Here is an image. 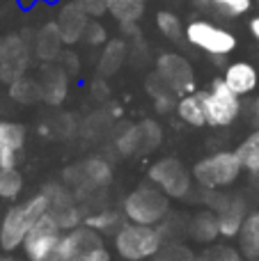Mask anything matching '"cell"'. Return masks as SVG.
Listing matches in <instances>:
<instances>
[{"label":"cell","mask_w":259,"mask_h":261,"mask_svg":"<svg viewBox=\"0 0 259 261\" xmlns=\"http://www.w3.org/2000/svg\"><path fill=\"white\" fill-rule=\"evenodd\" d=\"M48 211V199L44 193H37L21 204H12L0 220V248L5 252L21 250V243L30 227Z\"/></svg>","instance_id":"1"},{"label":"cell","mask_w":259,"mask_h":261,"mask_svg":"<svg viewBox=\"0 0 259 261\" xmlns=\"http://www.w3.org/2000/svg\"><path fill=\"white\" fill-rule=\"evenodd\" d=\"M165 234L159 225H136V222H122L115 231L113 248L124 261H145L159 257L163 250Z\"/></svg>","instance_id":"2"},{"label":"cell","mask_w":259,"mask_h":261,"mask_svg":"<svg viewBox=\"0 0 259 261\" xmlns=\"http://www.w3.org/2000/svg\"><path fill=\"white\" fill-rule=\"evenodd\" d=\"M241 172L243 167L237 151L223 149V151L209 153L202 161H197L191 174H193V181H197L204 190H225L237 184Z\"/></svg>","instance_id":"3"},{"label":"cell","mask_w":259,"mask_h":261,"mask_svg":"<svg viewBox=\"0 0 259 261\" xmlns=\"http://www.w3.org/2000/svg\"><path fill=\"white\" fill-rule=\"evenodd\" d=\"M184 39L209 58H227L239 46L237 35L209 18H193L184 25Z\"/></svg>","instance_id":"4"},{"label":"cell","mask_w":259,"mask_h":261,"mask_svg":"<svg viewBox=\"0 0 259 261\" xmlns=\"http://www.w3.org/2000/svg\"><path fill=\"white\" fill-rule=\"evenodd\" d=\"M170 213V197L156 186H140L122 202V216L136 225H161Z\"/></svg>","instance_id":"5"},{"label":"cell","mask_w":259,"mask_h":261,"mask_svg":"<svg viewBox=\"0 0 259 261\" xmlns=\"http://www.w3.org/2000/svg\"><path fill=\"white\" fill-rule=\"evenodd\" d=\"M206 108V126L216 128H227L241 117L243 113V101L239 94H234L223 78H214L209 90L202 92Z\"/></svg>","instance_id":"6"},{"label":"cell","mask_w":259,"mask_h":261,"mask_svg":"<svg viewBox=\"0 0 259 261\" xmlns=\"http://www.w3.org/2000/svg\"><path fill=\"white\" fill-rule=\"evenodd\" d=\"M147 179L170 199L186 197L193 188V174L186 170V165L179 158L172 156L159 158L156 163H151L149 170H147Z\"/></svg>","instance_id":"7"},{"label":"cell","mask_w":259,"mask_h":261,"mask_svg":"<svg viewBox=\"0 0 259 261\" xmlns=\"http://www.w3.org/2000/svg\"><path fill=\"white\" fill-rule=\"evenodd\" d=\"M64 181L69 184L67 188L73 195L103 190L113 181V167L108 165V161L94 156V158H87V161L78 163V165H71L69 170H64Z\"/></svg>","instance_id":"8"},{"label":"cell","mask_w":259,"mask_h":261,"mask_svg":"<svg viewBox=\"0 0 259 261\" xmlns=\"http://www.w3.org/2000/svg\"><path fill=\"white\" fill-rule=\"evenodd\" d=\"M60 236H62V229H60L58 220L53 218V213L46 211L35 225L30 227V231L25 234L21 243V250L25 254V261H41L46 259L50 252H55L60 243Z\"/></svg>","instance_id":"9"},{"label":"cell","mask_w":259,"mask_h":261,"mask_svg":"<svg viewBox=\"0 0 259 261\" xmlns=\"http://www.w3.org/2000/svg\"><path fill=\"white\" fill-rule=\"evenodd\" d=\"M214 193V190H209ZM209 208L216 213V222H218V236L223 239H237L241 222L248 213V204L241 195L232 193H214L209 197Z\"/></svg>","instance_id":"10"},{"label":"cell","mask_w":259,"mask_h":261,"mask_svg":"<svg viewBox=\"0 0 259 261\" xmlns=\"http://www.w3.org/2000/svg\"><path fill=\"white\" fill-rule=\"evenodd\" d=\"M30 67V46L23 37L7 35L0 39V83H12L25 76Z\"/></svg>","instance_id":"11"},{"label":"cell","mask_w":259,"mask_h":261,"mask_svg":"<svg viewBox=\"0 0 259 261\" xmlns=\"http://www.w3.org/2000/svg\"><path fill=\"white\" fill-rule=\"evenodd\" d=\"M101 245H103L101 234L83 222V225H76L71 229L62 231L58 243V254L62 257V261H81Z\"/></svg>","instance_id":"12"},{"label":"cell","mask_w":259,"mask_h":261,"mask_svg":"<svg viewBox=\"0 0 259 261\" xmlns=\"http://www.w3.org/2000/svg\"><path fill=\"white\" fill-rule=\"evenodd\" d=\"M156 71L172 87L177 96L195 90V71H193L191 62H188L186 58H182L179 53L159 55V60H156Z\"/></svg>","instance_id":"13"},{"label":"cell","mask_w":259,"mask_h":261,"mask_svg":"<svg viewBox=\"0 0 259 261\" xmlns=\"http://www.w3.org/2000/svg\"><path fill=\"white\" fill-rule=\"evenodd\" d=\"M87 21H90V16L76 3H71V0L62 3V7L58 9V16H55V25H58V32L62 37V44L73 46L78 41H83Z\"/></svg>","instance_id":"14"},{"label":"cell","mask_w":259,"mask_h":261,"mask_svg":"<svg viewBox=\"0 0 259 261\" xmlns=\"http://www.w3.org/2000/svg\"><path fill=\"white\" fill-rule=\"evenodd\" d=\"M39 90H41V101L50 106H60L67 99L69 92V73L62 64L46 62L39 73Z\"/></svg>","instance_id":"15"},{"label":"cell","mask_w":259,"mask_h":261,"mask_svg":"<svg viewBox=\"0 0 259 261\" xmlns=\"http://www.w3.org/2000/svg\"><path fill=\"white\" fill-rule=\"evenodd\" d=\"M28 130L23 124L0 119V167H16L18 153L23 151Z\"/></svg>","instance_id":"16"},{"label":"cell","mask_w":259,"mask_h":261,"mask_svg":"<svg viewBox=\"0 0 259 261\" xmlns=\"http://www.w3.org/2000/svg\"><path fill=\"white\" fill-rule=\"evenodd\" d=\"M223 81L234 94L243 96L252 94L259 85V71L255 64L246 62V60H239V62H232L225 67V73H223Z\"/></svg>","instance_id":"17"},{"label":"cell","mask_w":259,"mask_h":261,"mask_svg":"<svg viewBox=\"0 0 259 261\" xmlns=\"http://www.w3.org/2000/svg\"><path fill=\"white\" fill-rule=\"evenodd\" d=\"M62 37L58 32L55 21H48L35 35V53L41 62H58L62 55Z\"/></svg>","instance_id":"18"},{"label":"cell","mask_w":259,"mask_h":261,"mask_svg":"<svg viewBox=\"0 0 259 261\" xmlns=\"http://www.w3.org/2000/svg\"><path fill=\"white\" fill-rule=\"evenodd\" d=\"M174 113L188 126H195V128L206 126V108H204L202 92H186V94L177 96Z\"/></svg>","instance_id":"19"},{"label":"cell","mask_w":259,"mask_h":261,"mask_svg":"<svg viewBox=\"0 0 259 261\" xmlns=\"http://www.w3.org/2000/svg\"><path fill=\"white\" fill-rule=\"evenodd\" d=\"M239 252L243 259H259V211H248L237 234Z\"/></svg>","instance_id":"20"},{"label":"cell","mask_w":259,"mask_h":261,"mask_svg":"<svg viewBox=\"0 0 259 261\" xmlns=\"http://www.w3.org/2000/svg\"><path fill=\"white\" fill-rule=\"evenodd\" d=\"M193 5L220 18H239L252 9V0H193Z\"/></svg>","instance_id":"21"},{"label":"cell","mask_w":259,"mask_h":261,"mask_svg":"<svg viewBox=\"0 0 259 261\" xmlns=\"http://www.w3.org/2000/svg\"><path fill=\"white\" fill-rule=\"evenodd\" d=\"M145 90L147 94L154 99V108L159 110L161 115L170 113V110H174V103H177V94H174V90L168 85V83L163 81V78L159 76V71H151L149 76H147L145 81Z\"/></svg>","instance_id":"22"},{"label":"cell","mask_w":259,"mask_h":261,"mask_svg":"<svg viewBox=\"0 0 259 261\" xmlns=\"http://www.w3.org/2000/svg\"><path fill=\"white\" fill-rule=\"evenodd\" d=\"M126 55H128L126 39H119V37L108 39L103 44V50H101V58H99V73H103V76L117 73L119 69H122Z\"/></svg>","instance_id":"23"},{"label":"cell","mask_w":259,"mask_h":261,"mask_svg":"<svg viewBox=\"0 0 259 261\" xmlns=\"http://www.w3.org/2000/svg\"><path fill=\"white\" fill-rule=\"evenodd\" d=\"M188 231L191 236L197 241V243H214L218 239V222H216V213L211 208H202L193 216L191 225H188Z\"/></svg>","instance_id":"24"},{"label":"cell","mask_w":259,"mask_h":261,"mask_svg":"<svg viewBox=\"0 0 259 261\" xmlns=\"http://www.w3.org/2000/svg\"><path fill=\"white\" fill-rule=\"evenodd\" d=\"M234 151H237L243 170L255 181H259V126L252 130L248 138H243V142L239 144Z\"/></svg>","instance_id":"25"},{"label":"cell","mask_w":259,"mask_h":261,"mask_svg":"<svg viewBox=\"0 0 259 261\" xmlns=\"http://www.w3.org/2000/svg\"><path fill=\"white\" fill-rule=\"evenodd\" d=\"M106 12L117 23H138L145 14V0H106Z\"/></svg>","instance_id":"26"},{"label":"cell","mask_w":259,"mask_h":261,"mask_svg":"<svg viewBox=\"0 0 259 261\" xmlns=\"http://www.w3.org/2000/svg\"><path fill=\"white\" fill-rule=\"evenodd\" d=\"M9 96H12L16 103H37L41 101V90H39V83L35 78H28V76H21L16 81L9 83Z\"/></svg>","instance_id":"27"},{"label":"cell","mask_w":259,"mask_h":261,"mask_svg":"<svg viewBox=\"0 0 259 261\" xmlns=\"http://www.w3.org/2000/svg\"><path fill=\"white\" fill-rule=\"evenodd\" d=\"M122 218H124L122 213L110 211V208H103V211H96V213L85 216V220L83 222L103 236V234H115V231L119 229V225H122Z\"/></svg>","instance_id":"28"},{"label":"cell","mask_w":259,"mask_h":261,"mask_svg":"<svg viewBox=\"0 0 259 261\" xmlns=\"http://www.w3.org/2000/svg\"><path fill=\"white\" fill-rule=\"evenodd\" d=\"M156 28L168 41H182L184 39V23L179 14L170 12V9H161L156 14Z\"/></svg>","instance_id":"29"},{"label":"cell","mask_w":259,"mask_h":261,"mask_svg":"<svg viewBox=\"0 0 259 261\" xmlns=\"http://www.w3.org/2000/svg\"><path fill=\"white\" fill-rule=\"evenodd\" d=\"M23 190V174L16 167H0V197L16 199Z\"/></svg>","instance_id":"30"},{"label":"cell","mask_w":259,"mask_h":261,"mask_svg":"<svg viewBox=\"0 0 259 261\" xmlns=\"http://www.w3.org/2000/svg\"><path fill=\"white\" fill-rule=\"evenodd\" d=\"M138 135H140V153H149L161 144L163 130L154 119H145L138 124Z\"/></svg>","instance_id":"31"},{"label":"cell","mask_w":259,"mask_h":261,"mask_svg":"<svg viewBox=\"0 0 259 261\" xmlns=\"http://www.w3.org/2000/svg\"><path fill=\"white\" fill-rule=\"evenodd\" d=\"M195 261H243L239 248L232 245H220V243H209V248H204L195 257Z\"/></svg>","instance_id":"32"},{"label":"cell","mask_w":259,"mask_h":261,"mask_svg":"<svg viewBox=\"0 0 259 261\" xmlns=\"http://www.w3.org/2000/svg\"><path fill=\"white\" fill-rule=\"evenodd\" d=\"M53 218L58 220L60 229H71V227L76 225H83V220H85V211H83L81 206H76V204H71V206H64L62 211H55Z\"/></svg>","instance_id":"33"},{"label":"cell","mask_w":259,"mask_h":261,"mask_svg":"<svg viewBox=\"0 0 259 261\" xmlns=\"http://www.w3.org/2000/svg\"><path fill=\"white\" fill-rule=\"evenodd\" d=\"M83 41H85L87 46H103L106 41H108V30H106V25L99 21V18H90L85 25V32H83Z\"/></svg>","instance_id":"34"},{"label":"cell","mask_w":259,"mask_h":261,"mask_svg":"<svg viewBox=\"0 0 259 261\" xmlns=\"http://www.w3.org/2000/svg\"><path fill=\"white\" fill-rule=\"evenodd\" d=\"M71 3H76L90 18H101L106 14V0H71Z\"/></svg>","instance_id":"35"},{"label":"cell","mask_w":259,"mask_h":261,"mask_svg":"<svg viewBox=\"0 0 259 261\" xmlns=\"http://www.w3.org/2000/svg\"><path fill=\"white\" fill-rule=\"evenodd\" d=\"M248 117H250V122L255 124V128L259 126V96L250 101V106H248Z\"/></svg>","instance_id":"36"},{"label":"cell","mask_w":259,"mask_h":261,"mask_svg":"<svg viewBox=\"0 0 259 261\" xmlns=\"http://www.w3.org/2000/svg\"><path fill=\"white\" fill-rule=\"evenodd\" d=\"M248 30H250V35L255 37V41L259 44V14L250 18V23H248Z\"/></svg>","instance_id":"37"},{"label":"cell","mask_w":259,"mask_h":261,"mask_svg":"<svg viewBox=\"0 0 259 261\" xmlns=\"http://www.w3.org/2000/svg\"><path fill=\"white\" fill-rule=\"evenodd\" d=\"M37 133H41L44 138H48V135H50V128L46 126V124H41V126H37Z\"/></svg>","instance_id":"38"},{"label":"cell","mask_w":259,"mask_h":261,"mask_svg":"<svg viewBox=\"0 0 259 261\" xmlns=\"http://www.w3.org/2000/svg\"><path fill=\"white\" fill-rule=\"evenodd\" d=\"M0 261H21V259H16V257H12V254H7V257H0Z\"/></svg>","instance_id":"39"},{"label":"cell","mask_w":259,"mask_h":261,"mask_svg":"<svg viewBox=\"0 0 259 261\" xmlns=\"http://www.w3.org/2000/svg\"><path fill=\"white\" fill-rule=\"evenodd\" d=\"M81 261H92V259H81Z\"/></svg>","instance_id":"40"},{"label":"cell","mask_w":259,"mask_h":261,"mask_svg":"<svg viewBox=\"0 0 259 261\" xmlns=\"http://www.w3.org/2000/svg\"><path fill=\"white\" fill-rule=\"evenodd\" d=\"M145 261H154V259H145Z\"/></svg>","instance_id":"41"},{"label":"cell","mask_w":259,"mask_h":261,"mask_svg":"<svg viewBox=\"0 0 259 261\" xmlns=\"http://www.w3.org/2000/svg\"><path fill=\"white\" fill-rule=\"evenodd\" d=\"M257 71H259V69H257Z\"/></svg>","instance_id":"42"},{"label":"cell","mask_w":259,"mask_h":261,"mask_svg":"<svg viewBox=\"0 0 259 261\" xmlns=\"http://www.w3.org/2000/svg\"><path fill=\"white\" fill-rule=\"evenodd\" d=\"M257 3H259V0H257Z\"/></svg>","instance_id":"43"}]
</instances>
